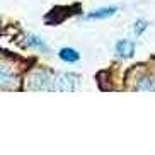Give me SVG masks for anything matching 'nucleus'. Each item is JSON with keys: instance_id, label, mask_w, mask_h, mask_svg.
Segmentation results:
<instances>
[{"instance_id": "obj_1", "label": "nucleus", "mask_w": 155, "mask_h": 155, "mask_svg": "<svg viewBox=\"0 0 155 155\" xmlns=\"http://www.w3.org/2000/svg\"><path fill=\"white\" fill-rule=\"evenodd\" d=\"M29 89L34 91H55V77L51 73L39 70L29 77Z\"/></svg>"}, {"instance_id": "obj_2", "label": "nucleus", "mask_w": 155, "mask_h": 155, "mask_svg": "<svg viewBox=\"0 0 155 155\" xmlns=\"http://www.w3.org/2000/svg\"><path fill=\"white\" fill-rule=\"evenodd\" d=\"M78 77L73 73H61L55 77V91H75L78 87Z\"/></svg>"}, {"instance_id": "obj_4", "label": "nucleus", "mask_w": 155, "mask_h": 155, "mask_svg": "<svg viewBox=\"0 0 155 155\" xmlns=\"http://www.w3.org/2000/svg\"><path fill=\"white\" fill-rule=\"evenodd\" d=\"M116 10H118V7H102V9H97L94 12H89L87 19H107L116 14Z\"/></svg>"}, {"instance_id": "obj_7", "label": "nucleus", "mask_w": 155, "mask_h": 155, "mask_svg": "<svg viewBox=\"0 0 155 155\" xmlns=\"http://www.w3.org/2000/svg\"><path fill=\"white\" fill-rule=\"evenodd\" d=\"M28 46H34V48H38V50H41V51H48V46L45 45V41L39 36H34V34H29L28 36Z\"/></svg>"}, {"instance_id": "obj_3", "label": "nucleus", "mask_w": 155, "mask_h": 155, "mask_svg": "<svg viewBox=\"0 0 155 155\" xmlns=\"http://www.w3.org/2000/svg\"><path fill=\"white\" fill-rule=\"evenodd\" d=\"M133 53H135V45H133V41H130V39H121V41H118V45H116V55L119 58H131Z\"/></svg>"}, {"instance_id": "obj_5", "label": "nucleus", "mask_w": 155, "mask_h": 155, "mask_svg": "<svg viewBox=\"0 0 155 155\" xmlns=\"http://www.w3.org/2000/svg\"><path fill=\"white\" fill-rule=\"evenodd\" d=\"M58 56L63 60V61H67V63H75V61H78V58H80L78 51H75L73 48H61Z\"/></svg>"}, {"instance_id": "obj_6", "label": "nucleus", "mask_w": 155, "mask_h": 155, "mask_svg": "<svg viewBox=\"0 0 155 155\" xmlns=\"http://www.w3.org/2000/svg\"><path fill=\"white\" fill-rule=\"evenodd\" d=\"M137 91H155V80L150 77H143L137 82Z\"/></svg>"}, {"instance_id": "obj_8", "label": "nucleus", "mask_w": 155, "mask_h": 155, "mask_svg": "<svg viewBox=\"0 0 155 155\" xmlns=\"http://www.w3.org/2000/svg\"><path fill=\"white\" fill-rule=\"evenodd\" d=\"M145 28H147L145 21H137V24H135V32H137V34H141V31Z\"/></svg>"}]
</instances>
